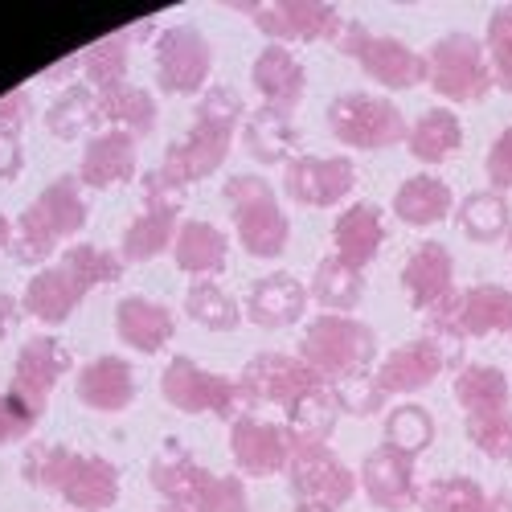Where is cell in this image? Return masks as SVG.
<instances>
[{"label":"cell","mask_w":512,"mask_h":512,"mask_svg":"<svg viewBox=\"0 0 512 512\" xmlns=\"http://www.w3.org/2000/svg\"><path fill=\"white\" fill-rule=\"evenodd\" d=\"M246 115V103L234 87H213L201 95L197 103V119L189 127V136L173 140L160 160L156 173L173 185V189H189L205 177H213L218 168L226 164L230 156V144H234V127L242 123Z\"/></svg>","instance_id":"6da1fadb"},{"label":"cell","mask_w":512,"mask_h":512,"mask_svg":"<svg viewBox=\"0 0 512 512\" xmlns=\"http://www.w3.org/2000/svg\"><path fill=\"white\" fill-rule=\"evenodd\" d=\"M426 336H435L459 365V353L467 340L480 336H512V291L500 283H472L439 308L426 312Z\"/></svg>","instance_id":"7a4b0ae2"},{"label":"cell","mask_w":512,"mask_h":512,"mask_svg":"<svg viewBox=\"0 0 512 512\" xmlns=\"http://www.w3.org/2000/svg\"><path fill=\"white\" fill-rule=\"evenodd\" d=\"M82 181L78 177H54L46 189L33 197V205L21 213V222L13 230L9 254L17 263L33 267V263H46L54 246L62 238H74L87 226V201H82Z\"/></svg>","instance_id":"3957f363"},{"label":"cell","mask_w":512,"mask_h":512,"mask_svg":"<svg viewBox=\"0 0 512 512\" xmlns=\"http://www.w3.org/2000/svg\"><path fill=\"white\" fill-rule=\"evenodd\" d=\"M300 357L328 381V386H336V381L373 369V361H377V332L369 324H361L357 316L324 312V316H316L304 328Z\"/></svg>","instance_id":"277c9868"},{"label":"cell","mask_w":512,"mask_h":512,"mask_svg":"<svg viewBox=\"0 0 512 512\" xmlns=\"http://www.w3.org/2000/svg\"><path fill=\"white\" fill-rule=\"evenodd\" d=\"M226 201H230V218L238 230V242L250 259H279L291 242V222L275 197V189L263 177L238 173L226 181Z\"/></svg>","instance_id":"5b68a950"},{"label":"cell","mask_w":512,"mask_h":512,"mask_svg":"<svg viewBox=\"0 0 512 512\" xmlns=\"http://www.w3.org/2000/svg\"><path fill=\"white\" fill-rule=\"evenodd\" d=\"M426 82H431V91L447 103H480L496 87L484 41L463 29L439 37L435 46L426 50Z\"/></svg>","instance_id":"8992f818"},{"label":"cell","mask_w":512,"mask_h":512,"mask_svg":"<svg viewBox=\"0 0 512 512\" xmlns=\"http://www.w3.org/2000/svg\"><path fill=\"white\" fill-rule=\"evenodd\" d=\"M336 50L345 58H353L386 91H414L418 82H426V54H414L406 41H398V37L369 33L361 21L340 25Z\"/></svg>","instance_id":"52a82bcc"},{"label":"cell","mask_w":512,"mask_h":512,"mask_svg":"<svg viewBox=\"0 0 512 512\" xmlns=\"http://www.w3.org/2000/svg\"><path fill=\"white\" fill-rule=\"evenodd\" d=\"M328 127L340 144L361 148V152H377V148H394L406 140L410 123L402 115L398 103L369 95V91H349L336 95L328 103Z\"/></svg>","instance_id":"ba28073f"},{"label":"cell","mask_w":512,"mask_h":512,"mask_svg":"<svg viewBox=\"0 0 512 512\" xmlns=\"http://www.w3.org/2000/svg\"><path fill=\"white\" fill-rule=\"evenodd\" d=\"M160 394H164L168 406L181 410V414H218V418L234 422L246 410V398L238 390V381L209 373L189 357L168 361V369L160 377Z\"/></svg>","instance_id":"9c48e42d"},{"label":"cell","mask_w":512,"mask_h":512,"mask_svg":"<svg viewBox=\"0 0 512 512\" xmlns=\"http://www.w3.org/2000/svg\"><path fill=\"white\" fill-rule=\"evenodd\" d=\"M181 189H173L160 173L144 177V213L127 226L119 259L123 263H152L164 250H173L181 230Z\"/></svg>","instance_id":"30bf717a"},{"label":"cell","mask_w":512,"mask_h":512,"mask_svg":"<svg viewBox=\"0 0 512 512\" xmlns=\"http://www.w3.org/2000/svg\"><path fill=\"white\" fill-rule=\"evenodd\" d=\"M357 472H349V463L328 447H304L291 451L287 463V488L295 508H324L336 512L340 504H349L357 492Z\"/></svg>","instance_id":"8fae6325"},{"label":"cell","mask_w":512,"mask_h":512,"mask_svg":"<svg viewBox=\"0 0 512 512\" xmlns=\"http://www.w3.org/2000/svg\"><path fill=\"white\" fill-rule=\"evenodd\" d=\"M316 386H324V377L304 357H287V353H259L238 373V390L250 410L254 406H291L295 398Z\"/></svg>","instance_id":"7c38bea8"},{"label":"cell","mask_w":512,"mask_h":512,"mask_svg":"<svg viewBox=\"0 0 512 512\" xmlns=\"http://www.w3.org/2000/svg\"><path fill=\"white\" fill-rule=\"evenodd\" d=\"M213 74V50L201 29L168 25L156 37V87L164 95H197Z\"/></svg>","instance_id":"4fadbf2b"},{"label":"cell","mask_w":512,"mask_h":512,"mask_svg":"<svg viewBox=\"0 0 512 512\" xmlns=\"http://www.w3.org/2000/svg\"><path fill=\"white\" fill-rule=\"evenodd\" d=\"M242 13L259 25L275 46L287 41H336L340 17L336 5H316V0H275V5H242Z\"/></svg>","instance_id":"5bb4252c"},{"label":"cell","mask_w":512,"mask_h":512,"mask_svg":"<svg viewBox=\"0 0 512 512\" xmlns=\"http://www.w3.org/2000/svg\"><path fill=\"white\" fill-rule=\"evenodd\" d=\"M283 189L295 205L332 209L357 189V168L349 156H291Z\"/></svg>","instance_id":"9a60e30c"},{"label":"cell","mask_w":512,"mask_h":512,"mask_svg":"<svg viewBox=\"0 0 512 512\" xmlns=\"http://www.w3.org/2000/svg\"><path fill=\"white\" fill-rule=\"evenodd\" d=\"M230 455L238 463V472L254 476V480H267L287 472L291 463V439H287V426L267 422V418H254L242 414L230 422Z\"/></svg>","instance_id":"2e32d148"},{"label":"cell","mask_w":512,"mask_h":512,"mask_svg":"<svg viewBox=\"0 0 512 512\" xmlns=\"http://www.w3.org/2000/svg\"><path fill=\"white\" fill-rule=\"evenodd\" d=\"M447 365H455V361H451V353L439 345V340L435 336H418V340L398 345L394 353H386V361H381V369L373 377H377V386L386 390V398L390 394L410 398V394H422L426 386H435Z\"/></svg>","instance_id":"e0dca14e"},{"label":"cell","mask_w":512,"mask_h":512,"mask_svg":"<svg viewBox=\"0 0 512 512\" xmlns=\"http://www.w3.org/2000/svg\"><path fill=\"white\" fill-rule=\"evenodd\" d=\"M414 455L390 447V443H381L365 455L361 463V488L369 496L373 508H386V512H406L410 504H418V480H414Z\"/></svg>","instance_id":"ac0fdd59"},{"label":"cell","mask_w":512,"mask_h":512,"mask_svg":"<svg viewBox=\"0 0 512 512\" xmlns=\"http://www.w3.org/2000/svg\"><path fill=\"white\" fill-rule=\"evenodd\" d=\"M70 373V349L54 336H33L21 345L17 361H13V394H21L29 406L46 410V398L58 381Z\"/></svg>","instance_id":"d6986e66"},{"label":"cell","mask_w":512,"mask_h":512,"mask_svg":"<svg viewBox=\"0 0 512 512\" xmlns=\"http://www.w3.org/2000/svg\"><path fill=\"white\" fill-rule=\"evenodd\" d=\"M91 291H95V287L78 275L74 263L58 259L54 267H46L41 275L29 279L25 304H21V308H25L33 320H41V324H66V320L74 316V308L87 300Z\"/></svg>","instance_id":"ffe728a7"},{"label":"cell","mask_w":512,"mask_h":512,"mask_svg":"<svg viewBox=\"0 0 512 512\" xmlns=\"http://www.w3.org/2000/svg\"><path fill=\"white\" fill-rule=\"evenodd\" d=\"M402 287L410 295V308L431 312L447 295H455V259L443 242H418L410 259L402 263Z\"/></svg>","instance_id":"44dd1931"},{"label":"cell","mask_w":512,"mask_h":512,"mask_svg":"<svg viewBox=\"0 0 512 512\" xmlns=\"http://www.w3.org/2000/svg\"><path fill=\"white\" fill-rule=\"evenodd\" d=\"M74 394L82 406H91L99 414H119L136 402V369L119 357H95L91 365L78 369Z\"/></svg>","instance_id":"7402d4cb"},{"label":"cell","mask_w":512,"mask_h":512,"mask_svg":"<svg viewBox=\"0 0 512 512\" xmlns=\"http://www.w3.org/2000/svg\"><path fill=\"white\" fill-rule=\"evenodd\" d=\"M381 242H386V218H381V209L373 201H357V205L336 213V222H332L336 259H345L349 267L365 271L381 254Z\"/></svg>","instance_id":"603a6c76"},{"label":"cell","mask_w":512,"mask_h":512,"mask_svg":"<svg viewBox=\"0 0 512 512\" xmlns=\"http://www.w3.org/2000/svg\"><path fill=\"white\" fill-rule=\"evenodd\" d=\"M58 496L78 512H107L119 500V467L103 455H78L74 451Z\"/></svg>","instance_id":"cb8c5ba5"},{"label":"cell","mask_w":512,"mask_h":512,"mask_svg":"<svg viewBox=\"0 0 512 512\" xmlns=\"http://www.w3.org/2000/svg\"><path fill=\"white\" fill-rule=\"evenodd\" d=\"M132 177H136V136L119 132V127L91 136L78 160V181L87 189H111Z\"/></svg>","instance_id":"d4e9b609"},{"label":"cell","mask_w":512,"mask_h":512,"mask_svg":"<svg viewBox=\"0 0 512 512\" xmlns=\"http://www.w3.org/2000/svg\"><path fill=\"white\" fill-rule=\"evenodd\" d=\"M115 332H119V340L127 349L152 357L173 340L177 320L164 304L148 300V295H123V300L115 304Z\"/></svg>","instance_id":"484cf974"},{"label":"cell","mask_w":512,"mask_h":512,"mask_svg":"<svg viewBox=\"0 0 512 512\" xmlns=\"http://www.w3.org/2000/svg\"><path fill=\"white\" fill-rule=\"evenodd\" d=\"M250 78H254V91L263 95V103L275 111H287V115L300 107V99L308 91V70L287 46H267L259 58H254Z\"/></svg>","instance_id":"4316f807"},{"label":"cell","mask_w":512,"mask_h":512,"mask_svg":"<svg viewBox=\"0 0 512 512\" xmlns=\"http://www.w3.org/2000/svg\"><path fill=\"white\" fill-rule=\"evenodd\" d=\"M308 312V287L295 279V275H263L259 283H250V295H246V316L250 324L259 328H287L295 320H304Z\"/></svg>","instance_id":"83f0119b"},{"label":"cell","mask_w":512,"mask_h":512,"mask_svg":"<svg viewBox=\"0 0 512 512\" xmlns=\"http://www.w3.org/2000/svg\"><path fill=\"white\" fill-rule=\"evenodd\" d=\"M209 480V472L193 459V451L168 435L164 447L156 451V459L148 463V484L168 500V504H181V508H193L201 484Z\"/></svg>","instance_id":"f1b7e54d"},{"label":"cell","mask_w":512,"mask_h":512,"mask_svg":"<svg viewBox=\"0 0 512 512\" xmlns=\"http://www.w3.org/2000/svg\"><path fill=\"white\" fill-rule=\"evenodd\" d=\"M336 418H340V402H336V390L328 386H316L308 394H300L291 406H287V439H291V451H304V447H328L332 431H336Z\"/></svg>","instance_id":"f546056e"},{"label":"cell","mask_w":512,"mask_h":512,"mask_svg":"<svg viewBox=\"0 0 512 512\" xmlns=\"http://www.w3.org/2000/svg\"><path fill=\"white\" fill-rule=\"evenodd\" d=\"M394 218L414 226V230H426V226H439L447 213L455 209V193L443 177H431V173H418L410 181L398 185L394 193Z\"/></svg>","instance_id":"4dcf8cb0"},{"label":"cell","mask_w":512,"mask_h":512,"mask_svg":"<svg viewBox=\"0 0 512 512\" xmlns=\"http://www.w3.org/2000/svg\"><path fill=\"white\" fill-rule=\"evenodd\" d=\"M242 148L250 160L259 164H291V152L300 148V132H295V123L287 111H275V107H259L250 111V119L242 123Z\"/></svg>","instance_id":"1f68e13d"},{"label":"cell","mask_w":512,"mask_h":512,"mask_svg":"<svg viewBox=\"0 0 512 512\" xmlns=\"http://www.w3.org/2000/svg\"><path fill=\"white\" fill-rule=\"evenodd\" d=\"M455 222H459L463 238H467V242H476V246L508 242V234H512V209H508V197L496 193V189H476V193H467V197L455 205Z\"/></svg>","instance_id":"d6a6232c"},{"label":"cell","mask_w":512,"mask_h":512,"mask_svg":"<svg viewBox=\"0 0 512 512\" xmlns=\"http://www.w3.org/2000/svg\"><path fill=\"white\" fill-rule=\"evenodd\" d=\"M455 402L467 418L504 414L512 406V386L500 365H459L455 373Z\"/></svg>","instance_id":"836d02e7"},{"label":"cell","mask_w":512,"mask_h":512,"mask_svg":"<svg viewBox=\"0 0 512 512\" xmlns=\"http://www.w3.org/2000/svg\"><path fill=\"white\" fill-rule=\"evenodd\" d=\"M173 259H177V267L185 275H218V271H226L230 242H226V234L218 226H209L201 218H189L177 230Z\"/></svg>","instance_id":"e575fe53"},{"label":"cell","mask_w":512,"mask_h":512,"mask_svg":"<svg viewBox=\"0 0 512 512\" xmlns=\"http://www.w3.org/2000/svg\"><path fill=\"white\" fill-rule=\"evenodd\" d=\"M463 148V123L455 111L447 107H431L426 115L414 119V127L406 132V152L418 164H443Z\"/></svg>","instance_id":"d590c367"},{"label":"cell","mask_w":512,"mask_h":512,"mask_svg":"<svg viewBox=\"0 0 512 512\" xmlns=\"http://www.w3.org/2000/svg\"><path fill=\"white\" fill-rule=\"evenodd\" d=\"M308 295H316V304L336 312V316H353V308L361 304V295H365V275L357 267H349L345 259L328 254V259H320L316 271H312Z\"/></svg>","instance_id":"8d00e7d4"},{"label":"cell","mask_w":512,"mask_h":512,"mask_svg":"<svg viewBox=\"0 0 512 512\" xmlns=\"http://www.w3.org/2000/svg\"><path fill=\"white\" fill-rule=\"evenodd\" d=\"M99 111L111 127H119V132L127 136H148L156 127V99L144 91V87H132V82H119V87H107L99 91Z\"/></svg>","instance_id":"74e56055"},{"label":"cell","mask_w":512,"mask_h":512,"mask_svg":"<svg viewBox=\"0 0 512 512\" xmlns=\"http://www.w3.org/2000/svg\"><path fill=\"white\" fill-rule=\"evenodd\" d=\"M103 123V111H99V95L91 87H82V82H74V87H66L54 107L46 111V127L58 136V140H82L87 132H95V127Z\"/></svg>","instance_id":"f35d334b"},{"label":"cell","mask_w":512,"mask_h":512,"mask_svg":"<svg viewBox=\"0 0 512 512\" xmlns=\"http://www.w3.org/2000/svg\"><path fill=\"white\" fill-rule=\"evenodd\" d=\"M418 508L422 512H488L492 492L480 488L472 476H435L431 484L418 488Z\"/></svg>","instance_id":"ab89813d"},{"label":"cell","mask_w":512,"mask_h":512,"mask_svg":"<svg viewBox=\"0 0 512 512\" xmlns=\"http://www.w3.org/2000/svg\"><path fill=\"white\" fill-rule=\"evenodd\" d=\"M185 312H189V320H197V324L209 328V332H234V328L242 324L238 300H234L226 287L213 283V279H197V283L185 291Z\"/></svg>","instance_id":"60d3db41"},{"label":"cell","mask_w":512,"mask_h":512,"mask_svg":"<svg viewBox=\"0 0 512 512\" xmlns=\"http://www.w3.org/2000/svg\"><path fill=\"white\" fill-rule=\"evenodd\" d=\"M148 33V25H132V29H123V33H111L103 41H95V46L82 54V70H87V78L95 82L99 91L107 87H119L123 74H127V50H132V37Z\"/></svg>","instance_id":"b9f144b4"},{"label":"cell","mask_w":512,"mask_h":512,"mask_svg":"<svg viewBox=\"0 0 512 512\" xmlns=\"http://www.w3.org/2000/svg\"><path fill=\"white\" fill-rule=\"evenodd\" d=\"M386 443L406 451V455H422L426 447L435 443V418L426 406H414V402H402L386 414Z\"/></svg>","instance_id":"7bdbcfd3"},{"label":"cell","mask_w":512,"mask_h":512,"mask_svg":"<svg viewBox=\"0 0 512 512\" xmlns=\"http://www.w3.org/2000/svg\"><path fill=\"white\" fill-rule=\"evenodd\" d=\"M70 459H74V451L62 447V443H29L25 463H21V476H25L33 488H41V492H58Z\"/></svg>","instance_id":"ee69618b"},{"label":"cell","mask_w":512,"mask_h":512,"mask_svg":"<svg viewBox=\"0 0 512 512\" xmlns=\"http://www.w3.org/2000/svg\"><path fill=\"white\" fill-rule=\"evenodd\" d=\"M484 50H488V66H492L496 87L512 95V5L492 9L488 33H484Z\"/></svg>","instance_id":"f6af8a7d"},{"label":"cell","mask_w":512,"mask_h":512,"mask_svg":"<svg viewBox=\"0 0 512 512\" xmlns=\"http://www.w3.org/2000/svg\"><path fill=\"white\" fill-rule=\"evenodd\" d=\"M463 435H467V443H472L480 455H488L496 463L512 459V410L484 414V418H467Z\"/></svg>","instance_id":"bcb514c9"},{"label":"cell","mask_w":512,"mask_h":512,"mask_svg":"<svg viewBox=\"0 0 512 512\" xmlns=\"http://www.w3.org/2000/svg\"><path fill=\"white\" fill-rule=\"evenodd\" d=\"M332 390H336L340 414H353V418H373V414H381V406H386V390L377 386L373 373L345 377V381H336Z\"/></svg>","instance_id":"7dc6e473"},{"label":"cell","mask_w":512,"mask_h":512,"mask_svg":"<svg viewBox=\"0 0 512 512\" xmlns=\"http://www.w3.org/2000/svg\"><path fill=\"white\" fill-rule=\"evenodd\" d=\"M193 512H250L242 476H213L209 472V480L201 484V492L193 500Z\"/></svg>","instance_id":"c3c4849f"},{"label":"cell","mask_w":512,"mask_h":512,"mask_svg":"<svg viewBox=\"0 0 512 512\" xmlns=\"http://www.w3.org/2000/svg\"><path fill=\"white\" fill-rule=\"evenodd\" d=\"M37 418H41L37 406H29L21 394L5 390V394H0V447H5V443H21L33 431V426H37Z\"/></svg>","instance_id":"681fc988"},{"label":"cell","mask_w":512,"mask_h":512,"mask_svg":"<svg viewBox=\"0 0 512 512\" xmlns=\"http://www.w3.org/2000/svg\"><path fill=\"white\" fill-rule=\"evenodd\" d=\"M484 173H488V185L496 193H508L512 189V127H504V132L496 136V144L488 148Z\"/></svg>","instance_id":"f907efd6"},{"label":"cell","mask_w":512,"mask_h":512,"mask_svg":"<svg viewBox=\"0 0 512 512\" xmlns=\"http://www.w3.org/2000/svg\"><path fill=\"white\" fill-rule=\"evenodd\" d=\"M29 91H9L5 99H0V132H17L29 123Z\"/></svg>","instance_id":"816d5d0a"},{"label":"cell","mask_w":512,"mask_h":512,"mask_svg":"<svg viewBox=\"0 0 512 512\" xmlns=\"http://www.w3.org/2000/svg\"><path fill=\"white\" fill-rule=\"evenodd\" d=\"M21 140H17V132H0V181H9V177H17L21 173Z\"/></svg>","instance_id":"f5cc1de1"},{"label":"cell","mask_w":512,"mask_h":512,"mask_svg":"<svg viewBox=\"0 0 512 512\" xmlns=\"http://www.w3.org/2000/svg\"><path fill=\"white\" fill-rule=\"evenodd\" d=\"M21 316V304L13 300V295H5V291H0V340H5V332L13 328V320Z\"/></svg>","instance_id":"db71d44e"},{"label":"cell","mask_w":512,"mask_h":512,"mask_svg":"<svg viewBox=\"0 0 512 512\" xmlns=\"http://www.w3.org/2000/svg\"><path fill=\"white\" fill-rule=\"evenodd\" d=\"M488 512H512V488L496 492V496H492V508H488Z\"/></svg>","instance_id":"11a10c76"},{"label":"cell","mask_w":512,"mask_h":512,"mask_svg":"<svg viewBox=\"0 0 512 512\" xmlns=\"http://www.w3.org/2000/svg\"><path fill=\"white\" fill-rule=\"evenodd\" d=\"M9 242H13V222L0 213V250H9Z\"/></svg>","instance_id":"9f6ffc18"},{"label":"cell","mask_w":512,"mask_h":512,"mask_svg":"<svg viewBox=\"0 0 512 512\" xmlns=\"http://www.w3.org/2000/svg\"><path fill=\"white\" fill-rule=\"evenodd\" d=\"M160 512H193V508H181V504H164Z\"/></svg>","instance_id":"6f0895ef"},{"label":"cell","mask_w":512,"mask_h":512,"mask_svg":"<svg viewBox=\"0 0 512 512\" xmlns=\"http://www.w3.org/2000/svg\"><path fill=\"white\" fill-rule=\"evenodd\" d=\"M295 512H324V508H295Z\"/></svg>","instance_id":"680465c9"},{"label":"cell","mask_w":512,"mask_h":512,"mask_svg":"<svg viewBox=\"0 0 512 512\" xmlns=\"http://www.w3.org/2000/svg\"><path fill=\"white\" fill-rule=\"evenodd\" d=\"M508 246H512V234H508Z\"/></svg>","instance_id":"91938a15"}]
</instances>
